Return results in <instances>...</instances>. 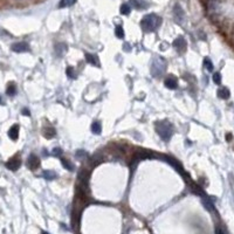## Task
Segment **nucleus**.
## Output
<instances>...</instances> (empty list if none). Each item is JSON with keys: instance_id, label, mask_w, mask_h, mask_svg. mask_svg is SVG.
I'll use <instances>...</instances> for the list:
<instances>
[{"instance_id": "obj_1", "label": "nucleus", "mask_w": 234, "mask_h": 234, "mask_svg": "<svg viewBox=\"0 0 234 234\" xmlns=\"http://www.w3.org/2000/svg\"><path fill=\"white\" fill-rule=\"evenodd\" d=\"M162 22V19L156 14H147L140 21V27L144 32H154Z\"/></svg>"}, {"instance_id": "obj_2", "label": "nucleus", "mask_w": 234, "mask_h": 234, "mask_svg": "<svg viewBox=\"0 0 234 234\" xmlns=\"http://www.w3.org/2000/svg\"><path fill=\"white\" fill-rule=\"evenodd\" d=\"M154 129H156L157 134L162 137V139H164L165 142L170 140V138H171L172 135H173V127H172V124H171L170 122H167V121L157 122Z\"/></svg>"}, {"instance_id": "obj_3", "label": "nucleus", "mask_w": 234, "mask_h": 234, "mask_svg": "<svg viewBox=\"0 0 234 234\" xmlns=\"http://www.w3.org/2000/svg\"><path fill=\"white\" fill-rule=\"evenodd\" d=\"M166 68V63L163 58H156L151 65V74L154 76H159L165 72Z\"/></svg>"}, {"instance_id": "obj_4", "label": "nucleus", "mask_w": 234, "mask_h": 234, "mask_svg": "<svg viewBox=\"0 0 234 234\" xmlns=\"http://www.w3.org/2000/svg\"><path fill=\"white\" fill-rule=\"evenodd\" d=\"M173 18L178 24H183L185 20V13H184L180 5H176L173 7Z\"/></svg>"}, {"instance_id": "obj_5", "label": "nucleus", "mask_w": 234, "mask_h": 234, "mask_svg": "<svg viewBox=\"0 0 234 234\" xmlns=\"http://www.w3.org/2000/svg\"><path fill=\"white\" fill-rule=\"evenodd\" d=\"M172 46L177 49V52H179V53H184V52H185V49H186V47H187L186 40H185L183 36H179V38H177V39L173 41Z\"/></svg>"}, {"instance_id": "obj_6", "label": "nucleus", "mask_w": 234, "mask_h": 234, "mask_svg": "<svg viewBox=\"0 0 234 234\" xmlns=\"http://www.w3.org/2000/svg\"><path fill=\"white\" fill-rule=\"evenodd\" d=\"M11 48H12V50L15 52V53H25V52H28V50H29V46L27 45L26 42H17V43H13Z\"/></svg>"}, {"instance_id": "obj_7", "label": "nucleus", "mask_w": 234, "mask_h": 234, "mask_svg": "<svg viewBox=\"0 0 234 234\" xmlns=\"http://www.w3.org/2000/svg\"><path fill=\"white\" fill-rule=\"evenodd\" d=\"M27 165H28V167H29L31 170H36L38 167L40 166V161H39V158H38L35 154H31L29 158H28Z\"/></svg>"}, {"instance_id": "obj_8", "label": "nucleus", "mask_w": 234, "mask_h": 234, "mask_svg": "<svg viewBox=\"0 0 234 234\" xmlns=\"http://www.w3.org/2000/svg\"><path fill=\"white\" fill-rule=\"evenodd\" d=\"M164 84L169 89H176V88L178 87V80L174 76H169L164 81Z\"/></svg>"}, {"instance_id": "obj_9", "label": "nucleus", "mask_w": 234, "mask_h": 234, "mask_svg": "<svg viewBox=\"0 0 234 234\" xmlns=\"http://www.w3.org/2000/svg\"><path fill=\"white\" fill-rule=\"evenodd\" d=\"M21 165V162L20 159H17V158H13V159H11V161H8L6 163V167L7 169H9L11 171H17Z\"/></svg>"}, {"instance_id": "obj_10", "label": "nucleus", "mask_w": 234, "mask_h": 234, "mask_svg": "<svg viewBox=\"0 0 234 234\" xmlns=\"http://www.w3.org/2000/svg\"><path fill=\"white\" fill-rule=\"evenodd\" d=\"M8 137H9L12 140L18 139V137H19V125H18V124H15V125H13V127L9 129V131H8Z\"/></svg>"}, {"instance_id": "obj_11", "label": "nucleus", "mask_w": 234, "mask_h": 234, "mask_svg": "<svg viewBox=\"0 0 234 234\" xmlns=\"http://www.w3.org/2000/svg\"><path fill=\"white\" fill-rule=\"evenodd\" d=\"M130 2H131V5L136 9H143V8H147V4L144 0H130Z\"/></svg>"}, {"instance_id": "obj_12", "label": "nucleus", "mask_w": 234, "mask_h": 234, "mask_svg": "<svg viewBox=\"0 0 234 234\" xmlns=\"http://www.w3.org/2000/svg\"><path fill=\"white\" fill-rule=\"evenodd\" d=\"M218 96L222 100H227L228 97L231 96V93L226 87H220L218 89Z\"/></svg>"}, {"instance_id": "obj_13", "label": "nucleus", "mask_w": 234, "mask_h": 234, "mask_svg": "<svg viewBox=\"0 0 234 234\" xmlns=\"http://www.w3.org/2000/svg\"><path fill=\"white\" fill-rule=\"evenodd\" d=\"M86 61H87L88 63L93 65V66H97V67H100V63H98V61H97V56H95V55H91V54H86Z\"/></svg>"}, {"instance_id": "obj_14", "label": "nucleus", "mask_w": 234, "mask_h": 234, "mask_svg": "<svg viewBox=\"0 0 234 234\" xmlns=\"http://www.w3.org/2000/svg\"><path fill=\"white\" fill-rule=\"evenodd\" d=\"M91 131L95 135H101L102 132V125H101L100 122H94L91 124Z\"/></svg>"}, {"instance_id": "obj_15", "label": "nucleus", "mask_w": 234, "mask_h": 234, "mask_svg": "<svg viewBox=\"0 0 234 234\" xmlns=\"http://www.w3.org/2000/svg\"><path fill=\"white\" fill-rule=\"evenodd\" d=\"M43 135H45V137L46 138H53L54 136H55V129L54 128H47L43 130Z\"/></svg>"}, {"instance_id": "obj_16", "label": "nucleus", "mask_w": 234, "mask_h": 234, "mask_svg": "<svg viewBox=\"0 0 234 234\" xmlns=\"http://www.w3.org/2000/svg\"><path fill=\"white\" fill-rule=\"evenodd\" d=\"M131 12V7L129 4H123L122 6H121V14H123V15H129Z\"/></svg>"}, {"instance_id": "obj_17", "label": "nucleus", "mask_w": 234, "mask_h": 234, "mask_svg": "<svg viewBox=\"0 0 234 234\" xmlns=\"http://www.w3.org/2000/svg\"><path fill=\"white\" fill-rule=\"evenodd\" d=\"M76 0H61L60 4H59V7L60 8H65V7H69L75 4Z\"/></svg>"}, {"instance_id": "obj_18", "label": "nucleus", "mask_w": 234, "mask_h": 234, "mask_svg": "<svg viewBox=\"0 0 234 234\" xmlns=\"http://www.w3.org/2000/svg\"><path fill=\"white\" fill-rule=\"evenodd\" d=\"M204 67H205V69H207L208 72H212L213 70V63H212V61L210 60L208 58H205L204 59Z\"/></svg>"}, {"instance_id": "obj_19", "label": "nucleus", "mask_w": 234, "mask_h": 234, "mask_svg": "<svg viewBox=\"0 0 234 234\" xmlns=\"http://www.w3.org/2000/svg\"><path fill=\"white\" fill-rule=\"evenodd\" d=\"M115 35L118 39H124V31H123L122 26H117L115 28Z\"/></svg>"}, {"instance_id": "obj_20", "label": "nucleus", "mask_w": 234, "mask_h": 234, "mask_svg": "<svg viewBox=\"0 0 234 234\" xmlns=\"http://www.w3.org/2000/svg\"><path fill=\"white\" fill-rule=\"evenodd\" d=\"M61 164H62V166L65 167L66 170H68V171H73V170H74V165L69 161L62 159V161H61Z\"/></svg>"}, {"instance_id": "obj_21", "label": "nucleus", "mask_w": 234, "mask_h": 234, "mask_svg": "<svg viewBox=\"0 0 234 234\" xmlns=\"http://www.w3.org/2000/svg\"><path fill=\"white\" fill-rule=\"evenodd\" d=\"M43 177L46 178L47 180H52V179L56 178V173L54 171H45L43 172Z\"/></svg>"}, {"instance_id": "obj_22", "label": "nucleus", "mask_w": 234, "mask_h": 234, "mask_svg": "<svg viewBox=\"0 0 234 234\" xmlns=\"http://www.w3.org/2000/svg\"><path fill=\"white\" fill-rule=\"evenodd\" d=\"M66 73H67L68 77H70V79H76V74H75V72H74L73 67H68L67 70H66Z\"/></svg>"}, {"instance_id": "obj_23", "label": "nucleus", "mask_w": 234, "mask_h": 234, "mask_svg": "<svg viewBox=\"0 0 234 234\" xmlns=\"http://www.w3.org/2000/svg\"><path fill=\"white\" fill-rule=\"evenodd\" d=\"M213 82L215 84H220L221 83V75L220 73H214L213 75Z\"/></svg>"}, {"instance_id": "obj_24", "label": "nucleus", "mask_w": 234, "mask_h": 234, "mask_svg": "<svg viewBox=\"0 0 234 234\" xmlns=\"http://www.w3.org/2000/svg\"><path fill=\"white\" fill-rule=\"evenodd\" d=\"M15 91H17V89H15V87H14V84H8V88H7V94H8L9 96H12V95L15 94Z\"/></svg>"}, {"instance_id": "obj_25", "label": "nucleus", "mask_w": 234, "mask_h": 234, "mask_svg": "<svg viewBox=\"0 0 234 234\" xmlns=\"http://www.w3.org/2000/svg\"><path fill=\"white\" fill-rule=\"evenodd\" d=\"M202 202H204V205L206 206V208H207V210H210V211H212V210L214 208L213 205L211 204V201L208 200V199H206V198H204V199H202Z\"/></svg>"}, {"instance_id": "obj_26", "label": "nucleus", "mask_w": 234, "mask_h": 234, "mask_svg": "<svg viewBox=\"0 0 234 234\" xmlns=\"http://www.w3.org/2000/svg\"><path fill=\"white\" fill-rule=\"evenodd\" d=\"M61 152H62V150H61V149H58V147H55L53 150L54 156H61Z\"/></svg>"}, {"instance_id": "obj_27", "label": "nucleus", "mask_w": 234, "mask_h": 234, "mask_svg": "<svg viewBox=\"0 0 234 234\" xmlns=\"http://www.w3.org/2000/svg\"><path fill=\"white\" fill-rule=\"evenodd\" d=\"M86 152L84 151H82V150H80V151H76V157L77 158H81V157H83V156H86Z\"/></svg>"}, {"instance_id": "obj_28", "label": "nucleus", "mask_w": 234, "mask_h": 234, "mask_svg": "<svg viewBox=\"0 0 234 234\" xmlns=\"http://www.w3.org/2000/svg\"><path fill=\"white\" fill-rule=\"evenodd\" d=\"M22 113L25 114V116H29V111H28L27 109H24V110H22Z\"/></svg>"}, {"instance_id": "obj_29", "label": "nucleus", "mask_w": 234, "mask_h": 234, "mask_svg": "<svg viewBox=\"0 0 234 234\" xmlns=\"http://www.w3.org/2000/svg\"><path fill=\"white\" fill-rule=\"evenodd\" d=\"M226 139H227V140H231V139H232V135L228 134L227 136H226Z\"/></svg>"}, {"instance_id": "obj_30", "label": "nucleus", "mask_w": 234, "mask_h": 234, "mask_svg": "<svg viewBox=\"0 0 234 234\" xmlns=\"http://www.w3.org/2000/svg\"><path fill=\"white\" fill-rule=\"evenodd\" d=\"M42 234H48V233H46V232H42Z\"/></svg>"}]
</instances>
